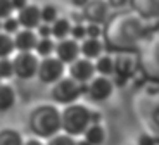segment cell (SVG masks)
Masks as SVG:
<instances>
[{
	"label": "cell",
	"instance_id": "28",
	"mask_svg": "<svg viewBox=\"0 0 159 145\" xmlns=\"http://www.w3.org/2000/svg\"><path fill=\"white\" fill-rule=\"evenodd\" d=\"M69 36L78 42H81L83 38H87V28H85V23H75L71 24V31H69Z\"/></svg>",
	"mask_w": 159,
	"mask_h": 145
},
{
	"label": "cell",
	"instance_id": "23",
	"mask_svg": "<svg viewBox=\"0 0 159 145\" xmlns=\"http://www.w3.org/2000/svg\"><path fill=\"white\" fill-rule=\"evenodd\" d=\"M14 52H16V48H14L12 35H9L5 31H0V57H11Z\"/></svg>",
	"mask_w": 159,
	"mask_h": 145
},
{
	"label": "cell",
	"instance_id": "22",
	"mask_svg": "<svg viewBox=\"0 0 159 145\" xmlns=\"http://www.w3.org/2000/svg\"><path fill=\"white\" fill-rule=\"evenodd\" d=\"M54 50H56V42L54 38H38L35 47V54L38 57H48V55H54Z\"/></svg>",
	"mask_w": 159,
	"mask_h": 145
},
{
	"label": "cell",
	"instance_id": "24",
	"mask_svg": "<svg viewBox=\"0 0 159 145\" xmlns=\"http://www.w3.org/2000/svg\"><path fill=\"white\" fill-rule=\"evenodd\" d=\"M45 145H75V137L66 131H59V133L48 137Z\"/></svg>",
	"mask_w": 159,
	"mask_h": 145
},
{
	"label": "cell",
	"instance_id": "38",
	"mask_svg": "<svg viewBox=\"0 0 159 145\" xmlns=\"http://www.w3.org/2000/svg\"><path fill=\"white\" fill-rule=\"evenodd\" d=\"M0 31H2V19H0Z\"/></svg>",
	"mask_w": 159,
	"mask_h": 145
},
{
	"label": "cell",
	"instance_id": "26",
	"mask_svg": "<svg viewBox=\"0 0 159 145\" xmlns=\"http://www.w3.org/2000/svg\"><path fill=\"white\" fill-rule=\"evenodd\" d=\"M19 29H21V24L16 16H9L5 19H2V31L9 33V35H16Z\"/></svg>",
	"mask_w": 159,
	"mask_h": 145
},
{
	"label": "cell",
	"instance_id": "16",
	"mask_svg": "<svg viewBox=\"0 0 159 145\" xmlns=\"http://www.w3.org/2000/svg\"><path fill=\"white\" fill-rule=\"evenodd\" d=\"M106 52V45H104L102 38H83L80 42V55L81 57H87L90 61H95L100 54Z\"/></svg>",
	"mask_w": 159,
	"mask_h": 145
},
{
	"label": "cell",
	"instance_id": "15",
	"mask_svg": "<svg viewBox=\"0 0 159 145\" xmlns=\"http://www.w3.org/2000/svg\"><path fill=\"white\" fill-rule=\"evenodd\" d=\"M130 5L145 21L159 19V0H130Z\"/></svg>",
	"mask_w": 159,
	"mask_h": 145
},
{
	"label": "cell",
	"instance_id": "14",
	"mask_svg": "<svg viewBox=\"0 0 159 145\" xmlns=\"http://www.w3.org/2000/svg\"><path fill=\"white\" fill-rule=\"evenodd\" d=\"M17 21H19L21 28L26 29H36L40 23H42V16H40V7L33 4H26L23 9L17 11Z\"/></svg>",
	"mask_w": 159,
	"mask_h": 145
},
{
	"label": "cell",
	"instance_id": "17",
	"mask_svg": "<svg viewBox=\"0 0 159 145\" xmlns=\"http://www.w3.org/2000/svg\"><path fill=\"white\" fill-rule=\"evenodd\" d=\"M83 138L90 142L92 145H102L106 142V129L99 123H90L83 131Z\"/></svg>",
	"mask_w": 159,
	"mask_h": 145
},
{
	"label": "cell",
	"instance_id": "33",
	"mask_svg": "<svg viewBox=\"0 0 159 145\" xmlns=\"http://www.w3.org/2000/svg\"><path fill=\"white\" fill-rule=\"evenodd\" d=\"M107 4L111 9H125L130 4V0H107Z\"/></svg>",
	"mask_w": 159,
	"mask_h": 145
},
{
	"label": "cell",
	"instance_id": "20",
	"mask_svg": "<svg viewBox=\"0 0 159 145\" xmlns=\"http://www.w3.org/2000/svg\"><path fill=\"white\" fill-rule=\"evenodd\" d=\"M16 104V92L11 85L7 83H0V112L9 111Z\"/></svg>",
	"mask_w": 159,
	"mask_h": 145
},
{
	"label": "cell",
	"instance_id": "32",
	"mask_svg": "<svg viewBox=\"0 0 159 145\" xmlns=\"http://www.w3.org/2000/svg\"><path fill=\"white\" fill-rule=\"evenodd\" d=\"M137 145H156V140L151 137V135L143 133L139 137V142H137Z\"/></svg>",
	"mask_w": 159,
	"mask_h": 145
},
{
	"label": "cell",
	"instance_id": "7",
	"mask_svg": "<svg viewBox=\"0 0 159 145\" xmlns=\"http://www.w3.org/2000/svg\"><path fill=\"white\" fill-rule=\"evenodd\" d=\"M40 57L35 52H16L12 57V66H14V76L19 79H31L36 76Z\"/></svg>",
	"mask_w": 159,
	"mask_h": 145
},
{
	"label": "cell",
	"instance_id": "11",
	"mask_svg": "<svg viewBox=\"0 0 159 145\" xmlns=\"http://www.w3.org/2000/svg\"><path fill=\"white\" fill-rule=\"evenodd\" d=\"M68 73H69L71 78H75L76 81L81 83V85L88 83L93 76L97 75V73H95V66H93V61L87 59V57H81V55L69 64Z\"/></svg>",
	"mask_w": 159,
	"mask_h": 145
},
{
	"label": "cell",
	"instance_id": "13",
	"mask_svg": "<svg viewBox=\"0 0 159 145\" xmlns=\"http://www.w3.org/2000/svg\"><path fill=\"white\" fill-rule=\"evenodd\" d=\"M12 40H14L16 52H33L36 47V42H38V35L35 29L21 28L16 35H12Z\"/></svg>",
	"mask_w": 159,
	"mask_h": 145
},
{
	"label": "cell",
	"instance_id": "27",
	"mask_svg": "<svg viewBox=\"0 0 159 145\" xmlns=\"http://www.w3.org/2000/svg\"><path fill=\"white\" fill-rule=\"evenodd\" d=\"M14 76V66L12 59L9 57H0V79H7Z\"/></svg>",
	"mask_w": 159,
	"mask_h": 145
},
{
	"label": "cell",
	"instance_id": "39",
	"mask_svg": "<svg viewBox=\"0 0 159 145\" xmlns=\"http://www.w3.org/2000/svg\"><path fill=\"white\" fill-rule=\"evenodd\" d=\"M0 83H2V79H0Z\"/></svg>",
	"mask_w": 159,
	"mask_h": 145
},
{
	"label": "cell",
	"instance_id": "34",
	"mask_svg": "<svg viewBox=\"0 0 159 145\" xmlns=\"http://www.w3.org/2000/svg\"><path fill=\"white\" fill-rule=\"evenodd\" d=\"M12 2V7H14V11H19V9H23L24 5L28 4V0H11Z\"/></svg>",
	"mask_w": 159,
	"mask_h": 145
},
{
	"label": "cell",
	"instance_id": "25",
	"mask_svg": "<svg viewBox=\"0 0 159 145\" xmlns=\"http://www.w3.org/2000/svg\"><path fill=\"white\" fill-rule=\"evenodd\" d=\"M40 16H42V23H54V21L59 17V14H57V7L56 5H43V7H40Z\"/></svg>",
	"mask_w": 159,
	"mask_h": 145
},
{
	"label": "cell",
	"instance_id": "4",
	"mask_svg": "<svg viewBox=\"0 0 159 145\" xmlns=\"http://www.w3.org/2000/svg\"><path fill=\"white\" fill-rule=\"evenodd\" d=\"M92 123V111L83 104H66L61 111V131L78 137L83 135L87 126Z\"/></svg>",
	"mask_w": 159,
	"mask_h": 145
},
{
	"label": "cell",
	"instance_id": "2",
	"mask_svg": "<svg viewBox=\"0 0 159 145\" xmlns=\"http://www.w3.org/2000/svg\"><path fill=\"white\" fill-rule=\"evenodd\" d=\"M139 71L151 81L159 83V28L149 29L137 48Z\"/></svg>",
	"mask_w": 159,
	"mask_h": 145
},
{
	"label": "cell",
	"instance_id": "21",
	"mask_svg": "<svg viewBox=\"0 0 159 145\" xmlns=\"http://www.w3.org/2000/svg\"><path fill=\"white\" fill-rule=\"evenodd\" d=\"M23 137L17 129L2 128L0 129V145H23Z\"/></svg>",
	"mask_w": 159,
	"mask_h": 145
},
{
	"label": "cell",
	"instance_id": "29",
	"mask_svg": "<svg viewBox=\"0 0 159 145\" xmlns=\"http://www.w3.org/2000/svg\"><path fill=\"white\" fill-rule=\"evenodd\" d=\"M85 28H87V36H90V38H102V33H104L102 24H99V23H87Z\"/></svg>",
	"mask_w": 159,
	"mask_h": 145
},
{
	"label": "cell",
	"instance_id": "35",
	"mask_svg": "<svg viewBox=\"0 0 159 145\" xmlns=\"http://www.w3.org/2000/svg\"><path fill=\"white\" fill-rule=\"evenodd\" d=\"M23 145H45L42 140H38V138H28V140H24Z\"/></svg>",
	"mask_w": 159,
	"mask_h": 145
},
{
	"label": "cell",
	"instance_id": "31",
	"mask_svg": "<svg viewBox=\"0 0 159 145\" xmlns=\"http://www.w3.org/2000/svg\"><path fill=\"white\" fill-rule=\"evenodd\" d=\"M36 35H38V38H52V33H50V24L48 23H40L38 26H36Z\"/></svg>",
	"mask_w": 159,
	"mask_h": 145
},
{
	"label": "cell",
	"instance_id": "6",
	"mask_svg": "<svg viewBox=\"0 0 159 145\" xmlns=\"http://www.w3.org/2000/svg\"><path fill=\"white\" fill-rule=\"evenodd\" d=\"M66 64L59 61L56 55H48V57H40L38 61V69H36V78L45 85H52L59 78L64 76Z\"/></svg>",
	"mask_w": 159,
	"mask_h": 145
},
{
	"label": "cell",
	"instance_id": "37",
	"mask_svg": "<svg viewBox=\"0 0 159 145\" xmlns=\"http://www.w3.org/2000/svg\"><path fill=\"white\" fill-rule=\"evenodd\" d=\"M75 145H92V143H90V142H87L85 138H78V140L75 138Z\"/></svg>",
	"mask_w": 159,
	"mask_h": 145
},
{
	"label": "cell",
	"instance_id": "1",
	"mask_svg": "<svg viewBox=\"0 0 159 145\" xmlns=\"http://www.w3.org/2000/svg\"><path fill=\"white\" fill-rule=\"evenodd\" d=\"M147 33V23L135 11H119L104 23L102 40L107 50L137 52Z\"/></svg>",
	"mask_w": 159,
	"mask_h": 145
},
{
	"label": "cell",
	"instance_id": "18",
	"mask_svg": "<svg viewBox=\"0 0 159 145\" xmlns=\"http://www.w3.org/2000/svg\"><path fill=\"white\" fill-rule=\"evenodd\" d=\"M93 66H95V73L97 75H104V76H111L114 75V61H112V55L104 52L93 61Z\"/></svg>",
	"mask_w": 159,
	"mask_h": 145
},
{
	"label": "cell",
	"instance_id": "12",
	"mask_svg": "<svg viewBox=\"0 0 159 145\" xmlns=\"http://www.w3.org/2000/svg\"><path fill=\"white\" fill-rule=\"evenodd\" d=\"M54 55H56L59 61H62L64 64H71L75 59L80 57V42L75 38H71V36L57 40Z\"/></svg>",
	"mask_w": 159,
	"mask_h": 145
},
{
	"label": "cell",
	"instance_id": "36",
	"mask_svg": "<svg viewBox=\"0 0 159 145\" xmlns=\"http://www.w3.org/2000/svg\"><path fill=\"white\" fill-rule=\"evenodd\" d=\"M87 2H88V0H71V4L75 5V7H78V9H81Z\"/></svg>",
	"mask_w": 159,
	"mask_h": 145
},
{
	"label": "cell",
	"instance_id": "3",
	"mask_svg": "<svg viewBox=\"0 0 159 145\" xmlns=\"http://www.w3.org/2000/svg\"><path fill=\"white\" fill-rule=\"evenodd\" d=\"M30 129L38 138H48L61 131V111L54 106L42 104L30 114Z\"/></svg>",
	"mask_w": 159,
	"mask_h": 145
},
{
	"label": "cell",
	"instance_id": "5",
	"mask_svg": "<svg viewBox=\"0 0 159 145\" xmlns=\"http://www.w3.org/2000/svg\"><path fill=\"white\" fill-rule=\"evenodd\" d=\"M85 85L78 83L71 76H62L56 83H52V90L50 95L57 104H73L80 98V95L83 93Z\"/></svg>",
	"mask_w": 159,
	"mask_h": 145
},
{
	"label": "cell",
	"instance_id": "8",
	"mask_svg": "<svg viewBox=\"0 0 159 145\" xmlns=\"http://www.w3.org/2000/svg\"><path fill=\"white\" fill-rule=\"evenodd\" d=\"M112 61H114V76L118 78V81L121 79V83H125L139 71L137 52H116L112 55Z\"/></svg>",
	"mask_w": 159,
	"mask_h": 145
},
{
	"label": "cell",
	"instance_id": "10",
	"mask_svg": "<svg viewBox=\"0 0 159 145\" xmlns=\"http://www.w3.org/2000/svg\"><path fill=\"white\" fill-rule=\"evenodd\" d=\"M109 11H111V7H109L107 0H88L87 4L81 7L85 23L104 24L109 19Z\"/></svg>",
	"mask_w": 159,
	"mask_h": 145
},
{
	"label": "cell",
	"instance_id": "30",
	"mask_svg": "<svg viewBox=\"0 0 159 145\" xmlns=\"http://www.w3.org/2000/svg\"><path fill=\"white\" fill-rule=\"evenodd\" d=\"M12 12H14V7L11 0H0V19L12 16Z\"/></svg>",
	"mask_w": 159,
	"mask_h": 145
},
{
	"label": "cell",
	"instance_id": "9",
	"mask_svg": "<svg viewBox=\"0 0 159 145\" xmlns=\"http://www.w3.org/2000/svg\"><path fill=\"white\" fill-rule=\"evenodd\" d=\"M85 92H87L88 98H92L93 102H104L112 95L114 83L109 76L95 75L88 83H85Z\"/></svg>",
	"mask_w": 159,
	"mask_h": 145
},
{
	"label": "cell",
	"instance_id": "19",
	"mask_svg": "<svg viewBox=\"0 0 159 145\" xmlns=\"http://www.w3.org/2000/svg\"><path fill=\"white\" fill-rule=\"evenodd\" d=\"M69 31H71V21L68 17H57L54 23H50V33L54 40L68 38Z\"/></svg>",
	"mask_w": 159,
	"mask_h": 145
}]
</instances>
